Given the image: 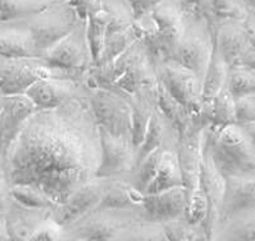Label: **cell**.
<instances>
[{"mask_svg":"<svg viewBox=\"0 0 255 241\" xmlns=\"http://www.w3.org/2000/svg\"><path fill=\"white\" fill-rule=\"evenodd\" d=\"M227 76L229 65L222 58L219 51L216 50V47H213L212 58L209 61L203 76V105L209 103L227 85Z\"/></svg>","mask_w":255,"mask_h":241,"instance_id":"cell-28","label":"cell"},{"mask_svg":"<svg viewBox=\"0 0 255 241\" xmlns=\"http://www.w3.org/2000/svg\"><path fill=\"white\" fill-rule=\"evenodd\" d=\"M99 162V131L83 95L28 117L1 169L8 185H33L61 205L95 178Z\"/></svg>","mask_w":255,"mask_h":241,"instance_id":"cell-1","label":"cell"},{"mask_svg":"<svg viewBox=\"0 0 255 241\" xmlns=\"http://www.w3.org/2000/svg\"><path fill=\"white\" fill-rule=\"evenodd\" d=\"M41 59L52 69L62 71L86 81V74L92 67V58L85 37V21L65 38L51 47Z\"/></svg>","mask_w":255,"mask_h":241,"instance_id":"cell-9","label":"cell"},{"mask_svg":"<svg viewBox=\"0 0 255 241\" xmlns=\"http://www.w3.org/2000/svg\"><path fill=\"white\" fill-rule=\"evenodd\" d=\"M38 109L25 95L4 96L0 108V168L20 135L25 121Z\"/></svg>","mask_w":255,"mask_h":241,"instance_id":"cell-13","label":"cell"},{"mask_svg":"<svg viewBox=\"0 0 255 241\" xmlns=\"http://www.w3.org/2000/svg\"><path fill=\"white\" fill-rule=\"evenodd\" d=\"M176 142H178V134L173 130L171 123L165 119L164 115L156 108L155 112L151 116L145 135L138 145V148L135 150L134 168L140 165L141 161H144L156 148H161V147L176 148Z\"/></svg>","mask_w":255,"mask_h":241,"instance_id":"cell-20","label":"cell"},{"mask_svg":"<svg viewBox=\"0 0 255 241\" xmlns=\"http://www.w3.org/2000/svg\"><path fill=\"white\" fill-rule=\"evenodd\" d=\"M109 18H110V10L105 0H102L98 7L91 10L85 18V37L91 52L92 67L96 65L103 48Z\"/></svg>","mask_w":255,"mask_h":241,"instance_id":"cell-24","label":"cell"},{"mask_svg":"<svg viewBox=\"0 0 255 241\" xmlns=\"http://www.w3.org/2000/svg\"><path fill=\"white\" fill-rule=\"evenodd\" d=\"M241 124V127L246 130V133L248 134V137L251 138V141L255 144V120H251V121H246V123H239Z\"/></svg>","mask_w":255,"mask_h":241,"instance_id":"cell-44","label":"cell"},{"mask_svg":"<svg viewBox=\"0 0 255 241\" xmlns=\"http://www.w3.org/2000/svg\"><path fill=\"white\" fill-rule=\"evenodd\" d=\"M155 102L158 110L164 115V117L171 123L173 130L178 134V138L189 131V128L193 125L195 120L186 112V109L182 106L178 100L173 98L169 92L164 88V85L156 82L155 86Z\"/></svg>","mask_w":255,"mask_h":241,"instance_id":"cell-23","label":"cell"},{"mask_svg":"<svg viewBox=\"0 0 255 241\" xmlns=\"http://www.w3.org/2000/svg\"><path fill=\"white\" fill-rule=\"evenodd\" d=\"M213 31L207 25L186 21L185 33L169 61L178 62L203 81L206 68L213 54Z\"/></svg>","mask_w":255,"mask_h":241,"instance_id":"cell-10","label":"cell"},{"mask_svg":"<svg viewBox=\"0 0 255 241\" xmlns=\"http://www.w3.org/2000/svg\"><path fill=\"white\" fill-rule=\"evenodd\" d=\"M3 99H4V96H0V108H1V105H3Z\"/></svg>","mask_w":255,"mask_h":241,"instance_id":"cell-47","label":"cell"},{"mask_svg":"<svg viewBox=\"0 0 255 241\" xmlns=\"http://www.w3.org/2000/svg\"><path fill=\"white\" fill-rule=\"evenodd\" d=\"M210 8L213 18V31L217 25L224 21L244 20L250 11L244 0H210Z\"/></svg>","mask_w":255,"mask_h":241,"instance_id":"cell-34","label":"cell"},{"mask_svg":"<svg viewBox=\"0 0 255 241\" xmlns=\"http://www.w3.org/2000/svg\"><path fill=\"white\" fill-rule=\"evenodd\" d=\"M0 240H10V234L7 230V223L4 219H0Z\"/></svg>","mask_w":255,"mask_h":241,"instance_id":"cell-45","label":"cell"},{"mask_svg":"<svg viewBox=\"0 0 255 241\" xmlns=\"http://www.w3.org/2000/svg\"><path fill=\"white\" fill-rule=\"evenodd\" d=\"M106 185V178H93L89 182L79 186L69 196V199L58 205L57 208L52 210V215L57 219L58 223L68 229L92 213L99 206Z\"/></svg>","mask_w":255,"mask_h":241,"instance_id":"cell-14","label":"cell"},{"mask_svg":"<svg viewBox=\"0 0 255 241\" xmlns=\"http://www.w3.org/2000/svg\"><path fill=\"white\" fill-rule=\"evenodd\" d=\"M176 186H183L176 148H165L155 176L144 193H158Z\"/></svg>","mask_w":255,"mask_h":241,"instance_id":"cell-26","label":"cell"},{"mask_svg":"<svg viewBox=\"0 0 255 241\" xmlns=\"http://www.w3.org/2000/svg\"><path fill=\"white\" fill-rule=\"evenodd\" d=\"M214 239L229 240H255V212L233 217L219 227Z\"/></svg>","mask_w":255,"mask_h":241,"instance_id":"cell-31","label":"cell"},{"mask_svg":"<svg viewBox=\"0 0 255 241\" xmlns=\"http://www.w3.org/2000/svg\"><path fill=\"white\" fill-rule=\"evenodd\" d=\"M72 7L76 10L78 16L81 17V20L85 21V18L88 16V13L96 8L102 3V0H66Z\"/></svg>","mask_w":255,"mask_h":241,"instance_id":"cell-40","label":"cell"},{"mask_svg":"<svg viewBox=\"0 0 255 241\" xmlns=\"http://www.w3.org/2000/svg\"><path fill=\"white\" fill-rule=\"evenodd\" d=\"M156 79L181 103L193 119H202L203 81L178 62L164 61L155 65Z\"/></svg>","mask_w":255,"mask_h":241,"instance_id":"cell-8","label":"cell"},{"mask_svg":"<svg viewBox=\"0 0 255 241\" xmlns=\"http://www.w3.org/2000/svg\"><path fill=\"white\" fill-rule=\"evenodd\" d=\"M54 210V209H52ZM50 210L35 226L33 233L28 236V240H68L69 236L64 226L57 222V219Z\"/></svg>","mask_w":255,"mask_h":241,"instance_id":"cell-37","label":"cell"},{"mask_svg":"<svg viewBox=\"0 0 255 241\" xmlns=\"http://www.w3.org/2000/svg\"><path fill=\"white\" fill-rule=\"evenodd\" d=\"M100 141V162L95 178H123L134 168V148L130 138L116 137L98 128Z\"/></svg>","mask_w":255,"mask_h":241,"instance_id":"cell-12","label":"cell"},{"mask_svg":"<svg viewBox=\"0 0 255 241\" xmlns=\"http://www.w3.org/2000/svg\"><path fill=\"white\" fill-rule=\"evenodd\" d=\"M237 102V123L255 120V95L239 98Z\"/></svg>","mask_w":255,"mask_h":241,"instance_id":"cell-39","label":"cell"},{"mask_svg":"<svg viewBox=\"0 0 255 241\" xmlns=\"http://www.w3.org/2000/svg\"><path fill=\"white\" fill-rule=\"evenodd\" d=\"M55 1L57 0H0V23L33 17Z\"/></svg>","mask_w":255,"mask_h":241,"instance_id":"cell-30","label":"cell"},{"mask_svg":"<svg viewBox=\"0 0 255 241\" xmlns=\"http://www.w3.org/2000/svg\"><path fill=\"white\" fill-rule=\"evenodd\" d=\"M165 148H168V147H161V148H156L155 151H152L148 157L144 161H141L140 165L135 166L131 171V174L128 175V181L131 182L132 186L137 188L142 193L145 192L147 186L154 179Z\"/></svg>","mask_w":255,"mask_h":241,"instance_id":"cell-32","label":"cell"},{"mask_svg":"<svg viewBox=\"0 0 255 241\" xmlns=\"http://www.w3.org/2000/svg\"><path fill=\"white\" fill-rule=\"evenodd\" d=\"M161 227H162L165 240H207L203 226L190 225L185 217L164 222V223H161Z\"/></svg>","mask_w":255,"mask_h":241,"instance_id":"cell-33","label":"cell"},{"mask_svg":"<svg viewBox=\"0 0 255 241\" xmlns=\"http://www.w3.org/2000/svg\"><path fill=\"white\" fill-rule=\"evenodd\" d=\"M199 183L205 192L206 200H207V215L203 222V230H205L207 240H213L217 230L219 223V213L222 208L223 196H224V188H226V178L217 169L214 164L212 154L206 145L203 138V148H202V161H200V176Z\"/></svg>","mask_w":255,"mask_h":241,"instance_id":"cell-11","label":"cell"},{"mask_svg":"<svg viewBox=\"0 0 255 241\" xmlns=\"http://www.w3.org/2000/svg\"><path fill=\"white\" fill-rule=\"evenodd\" d=\"M137 21L141 24V42L154 64L171 58L186 27L178 1L166 0Z\"/></svg>","mask_w":255,"mask_h":241,"instance_id":"cell-3","label":"cell"},{"mask_svg":"<svg viewBox=\"0 0 255 241\" xmlns=\"http://www.w3.org/2000/svg\"><path fill=\"white\" fill-rule=\"evenodd\" d=\"M142 199L144 193L134 188L128 178H110L95 210H138Z\"/></svg>","mask_w":255,"mask_h":241,"instance_id":"cell-22","label":"cell"},{"mask_svg":"<svg viewBox=\"0 0 255 241\" xmlns=\"http://www.w3.org/2000/svg\"><path fill=\"white\" fill-rule=\"evenodd\" d=\"M86 92L88 88L83 82L64 78H47L34 82L24 95L38 110H50L59 108L75 96L86 95Z\"/></svg>","mask_w":255,"mask_h":241,"instance_id":"cell-15","label":"cell"},{"mask_svg":"<svg viewBox=\"0 0 255 241\" xmlns=\"http://www.w3.org/2000/svg\"><path fill=\"white\" fill-rule=\"evenodd\" d=\"M1 171H3V169H1V168H0V172H1Z\"/></svg>","mask_w":255,"mask_h":241,"instance_id":"cell-48","label":"cell"},{"mask_svg":"<svg viewBox=\"0 0 255 241\" xmlns=\"http://www.w3.org/2000/svg\"><path fill=\"white\" fill-rule=\"evenodd\" d=\"M213 41L216 50L229 68L233 67L251 45L244 20H231L217 25L213 31Z\"/></svg>","mask_w":255,"mask_h":241,"instance_id":"cell-19","label":"cell"},{"mask_svg":"<svg viewBox=\"0 0 255 241\" xmlns=\"http://www.w3.org/2000/svg\"><path fill=\"white\" fill-rule=\"evenodd\" d=\"M155 86H144L134 96L127 98L130 102V140L134 154L145 135L151 116L156 109Z\"/></svg>","mask_w":255,"mask_h":241,"instance_id":"cell-21","label":"cell"},{"mask_svg":"<svg viewBox=\"0 0 255 241\" xmlns=\"http://www.w3.org/2000/svg\"><path fill=\"white\" fill-rule=\"evenodd\" d=\"M176 1L188 23L206 24L213 31L210 0H176Z\"/></svg>","mask_w":255,"mask_h":241,"instance_id":"cell-36","label":"cell"},{"mask_svg":"<svg viewBox=\"0 0 255 241\" xmlns=\"http://www.w3.org/2000/svg\"><path fill=\"white\" fill-rule=\"evenodd\" d=\"M156 82L158 79H156L155 64L140 40L130 65L124 71L123 75L113 83L110 89L122 93L126 98H131L141 88L156 85Z\"/></svg>","mask_w":255,"mask_h":241,"instance_id":"cell-18","label":"cell"},{"mask_svg":"<svg viewBox=\"0 0 255 241\" xmlns=\"http://www.w3.org/2000/svg\"><path fill=\"white\" fill-rule=\"evenodd\" d=\"M186 199L188 196L183 186L171 188L158 193H144V199L138 209L141 220L161 225L168 220L183 217Z\"/></svg>","mask_w":255,"mask_h":241,"instance_id":"cell-16","label":"cell"},{"mask_svg":"<svg viewBox=\"0 0 255 241\" xmlns=\"http://www.w3.org/2000/svg\"><path fill=\"white\" fill-rule=\"evenodd\" d=\"M226 188L219 213V227L233 217L255 212V176H224ZM216 230V233H217ZM216 237V236H214Z\"/></svg>","mask_w":255,"mask_h":241,"instance_id":"cell-17","label":"cell"},{"mask_svg":"<svg viewBox=\"0 0 255 241\" xmlns=\"http://www.w3.org/2000/svg\"><path fill=\"white\" fill-rule=\"evenodd\" d=\"M244 3L247 4L250 10H254L255 11V0H244Z\"/></svg>","mask_w":255,"mask_h":241,"instance_id":"cell-46","label":"cell"},{"mask_svg":"<svg viewBox=\"0 0 255 241\" xmlns=\"http://www.w3.org/2000/svg\"><path fill=\"white\" fill-rule=\"evenodd\" d=\"M244 25H246V30L248 33V38L251 45L255 47V11L254 10H250L248 11L247 17L244 18Z\"/></svg>","mask_w":255,"mask_h":241,"instance_id":"cell-43","label":"cell"},{"mask_svg":"<svg viewBox=\"0 0 255 241\" xmlns=\"http://www.w3.org/2000/svg\"><path fill=\"white\" fill-rule=\"evenodd\" d=\"M140 220L138 210H93L66 232L75 240H127Z\"/></svg>","mask_w":255,"mask_h":241,"instance_id":"cell-5","label":"cell"},{"mask_svg":"<svg viewBox=\"0 0 255 241\" xmlns=\"http://www.w3.org/2000/svg\"><path fill=\"white\" fill-rule=\"evenodd\" d=\"M47 78H64L85 83L83 79L45 65L41 58H0V96L24 95L34 82Z\"/></svg>","mask_w":255,"mask_h":241,"instance_id":"cell-6","label":"cell"},{"mask_svg":"<svg viewBox=\"0 0 255 241\" xmlns=\"http://www.w3.org/2000/svg\"><path fill=\"white\" fill-rule=\"evenodd\" d=\"M202 119L210 127L237 123V102L227 85L202 108Z\"/></svg>","mask_w":255,"mask_h":241,"instance_id":"cell-25","label":"cell"},{"mask_svg":"<svg viewBox=\"0 0 255 241\" xmlns=\"http://www.w3.org/2000/svg\"><path fill=\"white\" fill-rule=\"evenodd\" d=\"M205 142L223 176H255V144L241 124L207 125Z\"/></svg>","mask_w":255,"mask_h":241,"instance_id":"cell-2","label":"cell"},{"mask_svg":"<svg viewBox=\"0 0 255 241\" xmlns=\"http://www.w3.org/2000/svg\"><path fill=\"white\" fill-rule=\"evenodd\" d=\"M82 23L83 20L66 0H57L50 7L33 16L25 30L38 58H41L51 47Z\"/></svg>","mask_w":255,"mask_h":241,"instance_id":"cell-4","label":"cell"},{"mask_svg":"<svg viewBox=\"0 0 255 241\" xmlns=\"http://www.w3.org/2000/svg\"><path fill=\"white\" fill-rule=\"evenodd\" d=\"M0 58H38L27 30L0 31Z\"/></svg>","mask_w":255,"mask_h":241,"instance_id":"cell-27","label":"cell"},{"mask_svg":"<svg viewBox=\"0 0 255 241\" xmlns=\"http://www.w3.org/2000/svg\"><path fill=\"white\" fill-rule=\"evenodd\" d=\"M124 1L130 7L134 20H141L147 16L152 8H155L158 4L164 3L166 0H124Z\"/></svg>","mask_w":255,"mask_h":241,"instance_id":"cell-38","label":"cell"},{"mask_svg":"<svg viewBox=\"0 0 255 241\" xmlns=\"http://www.w3.org/2000/svg\"><path fill=\"white\" fill-rule=\"evenodd\" d=\"M86 102L98 128L130 138V102L124 95L113 89H88Z\"/></svg>","mask_w":255,"mask_h":241,"instance_id":"cell-7","label":"cell"},{"mask_svg":"<svg viewBox=\"0 0 255 241\" xmlns=\"http://www.w3.org/2000/svg\"><path fill=\"white\" fill-rule=\"evenodd\" d=\"M8 185L6 175L1 171L0 172V215L7 213L8 208L11 205V199H10V193H8Z\"/></svg>","mask_w":255,"mask_h":241,"instance_id":"cell-41","label":"cell"},{"mask_svg":"<svg viewBox=\"0 0 255 241\" xmlns=\"http://www.w3.org/2000/svg\"><path fill=\"white\" fill-rule=\"evenodd\" d=\"M11 203L16 206L28 210H45L55 209L58 206L54 200H51L45 193L35 188L33 185L25 183H14L8 188Z\"/></svg>","mask_w":255,"mask_h":241,"instance_id":"cell-29","label":"cell"},{"mask_svg":"<svg viewBox=\"0 0 255 241\" xmlns=\"http://www.w3.org/2000/svg\"><path fill=\"white\" fill-rule=\"evenodd\" d=\"M227 88L236 99L255 95V71L239 65L230 67Z\"/></svg>","mask_w":255,"mask_h":241,"instance_id":"cell-35","label":"cell"},{"mask_svg":"<svg viewBox=\"0 0 255 241\" xmlns=\"http://www.w3.org/2000/svg\"><path fill=\"white\" fill-rule=\"evenodd\" d=\"M246 67L250 69H254L255 71V47L254 45H250L247 50L244 51V54L239 58V61L233 65V67Z\"/></svg>","mask_w":255,"mask_h":241,"instance_id":"cell-42","label":"cell"}]
</instances>
